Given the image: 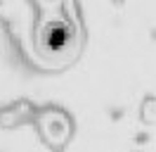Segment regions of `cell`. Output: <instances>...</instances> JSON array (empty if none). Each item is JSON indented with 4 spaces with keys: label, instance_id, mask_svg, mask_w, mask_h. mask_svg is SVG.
I'll use <instances>...</instances> for the list:
<instances>
[{
    "label": "cell",
    "instance_id": "6da1fadb",
    "mask_svg": "<svg viewBox=\"0 0 156 152\" xmlns=\"http://www.w3.org/2000/svg\"><path fill=\"white\" fill-rule=\"evenodd\" d=\"M50 0L36 2V31L31 33L33 59L43 66L69 64L80 50V28L69 19L66 10L48 17Z\"/></svg>",
    "mask_w": 156,
    "mask_h": 152
}]
</instances>
